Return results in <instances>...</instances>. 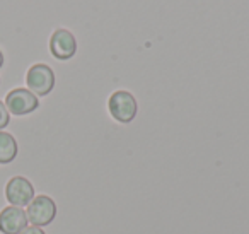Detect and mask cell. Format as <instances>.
<instances>
[{
  "instance_id": "obj_4",
  "label": "cell",
  "mask_w": 249,
  "mask_h": 234,
  "mask_svg": "<svg viewBox=\"0 0 249 234\" xmlns=\"http://www.w3.org/2000/svg\"><path fill=\"white\" fill-rule=\"evenodd\" d=\"M5 108L11 115L16 117H24L33 111L38 110L39 99L36 94H33L29 89L24 87H18V89H12L11 93L5 96Z\"/></svg>"
},
{
  "instance_id": "obj_6",
  "label": "cell",
  "mask_w": 249,
  "mask_h": 234,
  "mask_svg": "<svg viewBox=\"0 0 249 234\" xmlns=\"http://www.w3.org/2000/svg\"><path fill=\"white\" fill-rule=\"evenodd\" d=\"M50 52L58 60H70L77 53L75 36L69 29H56L50 38Z\"/></svg>"
},
{
  "instance_id": "obj_3",
  "label": "cell",
  "mask_w": 249,
  "mask_h": 234,
  "mask_svg": "<svg viewBox=\"0 0 249 234\" xmlns=\"http://www.w3.org/2000/svg\"><path fill=\"white\" fill-rule=\"evenodd\" d=\"M28 89L36 96H46L55 87V72L46 63H35L26 74Z\"/></svg>"
},
{
  "instance_id": "obj_7",
  "label": "cell",
  "mask_w": 249,
  "mask_h": 234,
  "mask_svg": "<svg viewBox=\"0 0 249 234\" xmlns=\"http://www.w3.org/2000/svg\"><path fill=\"white\" fill-rule=\"evenodd\" d=\"M29 220L26 210L21 207L9 205L0 212V233L2 234H21L28 227Z\"/></svg>"
},
{
  "instance_id": "obj_8",
  "label": "cell",
  "mask_w": 249,
  "mask_h": 234,
  "mask_svg": "<svg viewBox=\"0 0 249 234\" xmlns=\"http://www.w3.org/2000/svg\"><path fill=\"white\" fill-rule=\"evenodd\" d=\"M18 140L7 132H0V164H9L18 157Z\"/></svg>"
},
{
  "instance_id": "obj_1",
  "label": "cell",
  "mask_w": 249,
  "mask_h": 234,
  "mask_svg": "<svg viewBox=\"0 0 249 234\" xmlns=\"http://www.w3.org/2000/svg\"><path fill=\"white\" fill-rule=\"evenodd\" d=\"M26 215L31 226L45 227L55 220L56 217V203L48 195H36L28 205Z\"/></svg>"
},
{
  "instance_id": "obj_2",
  "label": "cell",
  "mask_w": 249,
  "mask_h": 234,
  "mask_svg": "<svg viewBox=\"0 0 249 234\" xmlns=\"http://www.w3.org/2000/svg\"><path fill=\"white\" fill-rule=\"evenodd\" d=\"M107 106H109L111 117L116 121H120V123H130L137 117V111H139L137 99L128 91H114L111 94Z\"/></svg>"
},
{
  "instance_id": "obj_5",
  "label": "cell",
  "mask_w": 249,
  "mask_h": 234,
  "mask_svg": "<svg viewBox=\"0 0 249 234\" xmlns=\"http://www.w3.org/2000/svg\"><path fill=\"white\" fill-rule=\"evenodd\" d=\"M35 186L24 176H14L5 186V198L14 207H28L35 198Z\"/></svg>"
},
{
  "instance_id": "obj_10",
  "label": "cell",
  "mask_w": 249,
  "mask_h": 234,
  "mask_svg": "<svg viewBox=\"0 0 249 234\" xmlns=\"http://www.w3.org/2000/svg\"><path fill=\"white\" fill-rule=\"evenodd\" d=\"M21 234H45V231L41 227H36V226H28Z\"/></svg>"
},
{
  "instance_id": "obj_9",
  "label": "cell",
  "mask_w": 249,
  "mask_h": 234,
  "mask_svg": "<svg viewBox=\"0 0 249 234\" xmlns=\"http://www.w3.org/2000/svg\"><path fill=\"white\" fill-rule=\"evenodd\" d=\"M9 121H11V113L7 111L5 104L2 103V101H0V132H2L5 127H7Z\"/></svg>"
},
{
  "instance_id": "obj_11",
  "label": "cell",
  "mask_w": 249,
  "mask_h": 234,
  "mask_svg": "<svg viewBox=\"0 0 249 234\" xmlns=\"http://www.w3.org/2000/svg\"><path fill=\"white\" fill-rule=\"evenodd\" d=\"M2 67H4V53L0 52V69H2Z\"/></svg>"
}]
</instances>
